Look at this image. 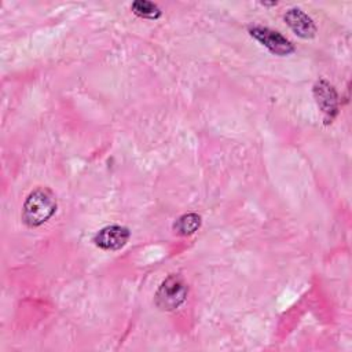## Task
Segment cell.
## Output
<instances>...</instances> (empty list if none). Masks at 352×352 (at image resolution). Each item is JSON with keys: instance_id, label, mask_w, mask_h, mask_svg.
I'll use <instances>...</instances> for the list:
<instances>
[{"instance_id": "6da1fadb", "label": "cell", "mask_w": 352, "mask_h": 352, "mask_svg": "<svg viewBox=\"0 0 352 352\" xmlns=\"http://www.w3.org/2000/svg\"><path fill=\"white\" fill-rule=\"evenodd\" d=\"M56 212V197L48 187L34 188L25 199L22 206V221L36 228L44 224Z\"/></svg>"}, {"instance_id": "7a4b0ae2", "label": "cell", "mask_w": 352, "mask_h": 352, "mask_svg": "<svg viewBox=\"0 0 352 352\" xmlns=\"http://www.w3.org/2000/svg\"><path fill=\"white\" fill-rule=\"evenodd\" d=\"M188 286L177 274H170L162 280L154 296V302L161 311H173L187 298Z\"/></svg>"}, {"instance_id": "3957f363", "label": "cell", "mask_w": 352, "mask_h": 352, "mask_svg": "<svg viewBox=\"0 0 352 352\" xmlns=\"http://www.w3.org/2000/svg\"><path fill=\"white\" fill-rule=\"evenodd\" d=\"M249 33L274 55L286 56L296 51L290 40H287L282 33L274 29H270L267 26H260V25L250 26Z\"/></svg>"}, {"instance_id": "277c9868", "label": "cell", "mask_w": 352, "mask_h": 352, "mask_svg": "<svg viewBox=\"0 0 352 352\" xmlns=\"http://www.w3.org/2000/svg\"><path fill=\"white\" fill-rule=\"evenodd\" d=\"M312 92L318 107L323 113L324 122H331L338 113V94L336 88L329 81L320 78L314 84Z\"/></svg>"}, {"instance_id": "5b68a950", "label": "cell", "mask_w": 352, "mask_h": 352, "mask_svg": "<svg viewBox=\"0 0 352 352\" xmlns=\"http://www.w3.org/2000/svg\"><path fill=\"white\" fill-rule=\"evenodd\" d=\"M131 232L126 227L111 224L100 228L94 235V243L103 250H118L128 242Z\"/></svg>"}, {"instance_id": "8992f818", "label": "cell", "mask_w": 352, "mask_h": 352, "mask_svg": "<svg viewBox=\"0 0 352 352\" xmlns=\"http://www.w3.org/2000/svg\"><path fill=\"white\" fill-rule=\"evenodd\" d=\"M285 22L287 26L301 38H312L316 34V25L311 16H308L300 8H290L285 14Z\"/></svg>"}, {"instance_id": "52a82bcc", "label": "cell", "mask_w": 352, "mask_h": 352, "mask_svg": "<svg viewBox=\"0 0 352 352\" xmlns=\"http://www.w3.org/2000/svg\"><path fill=\"white\" fill-rule=\"evenodd\" d=\"M201 227V216L197 213H184L173 223V230L179 235H191Z\"/></svg>"}, {"instance_id": "ba28073f", "label": "cell", "mask_w": 352, "mask_h": 352, "mask_svg": "<svg viewBox=\"0 0 352 352\" xmlns=\"http://www.w3.org/2000/svg\"><path fill=\"white\" fill-rule=\"evenodd\" d=\"M131 10L138 16L146 18V19H157V18L161 16L160 7L155 3L147 1V0H136V1H133L131 4Z\"/></svg>"}]
</instances>
